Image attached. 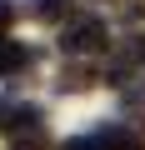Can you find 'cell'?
I'll use <instances>...</instances> for the list:
<instances>
[{
  "label": "cell",
  "mask_w": 145,
  "mask_h": 150,
  "mask_svg": "<svg viewBox=\"0 0 145 150\" xmlns=\"http://www.w3.org/2000/svg\"><path fill=\"white\" fill-rule=\"evenodd\" d=\"M105 45H110V30H105L100 15H70L65 30H60V50H65L70 60H80V55H100Z\"/></svg>",
  "instance_id": "6da1fadb"
},
{
  "label": "cell",
  "mask_w": 145,
  "mask_h": 150,
  "mask_svg": "<svg viewBox=\"0 0 145 150\" xmlns=\"http://www.w3.org/2000/svg\"><path fill=\"white\" fill-rule=\"evenodd\" d=\"M0 125H5L10 140H25V135H45V110L30 105V100H15L0 110Z\"/></svg>",
  "instance_id": "7a4b0ae2"
},
{
  "label": "cell",
  "mask_w": 145,
  "mask_h": 150,
  "mask_svg": "<svg viewBox=\"0 0 145 150\" xmlns=\"http://www.w3.org/2000/svg\"><path fill=\"white\" fill-rule=\"evenodd\" d=\"M35 60H40V50H35V45L0 35V75H5V80H20V75H30V70H35Z\"/></svg>",
  "instance_id": "3957f363"
},
{
  "label": "cell",
  "mask_w": 145,
  "mask_h": 150,
  "mask_svg": "<svg viewBox=\"0 0 145 150\" xmlns=\"http://www.w3.org/2000/svg\"><path fill=\"white\" fill-rule=\"evenodd\" d=\"M95 140L105 145V150H145V140L130 130V125H120V120H110V125H100L95 130Z\"/></svg>",
  "instance_id": "277c9868"
},
{
  "label": "cell",
  "mask_w": 145,
  "mask_h": 150,
  "mask_svg": "<svg viewBox=\"0 0 145 150\" xmlns=\"http://www.w3.org/2000/svg\"><path fill=\"white\" fill-rule=\"evenodd\" d=\"M95 80H100V75H95L90 65H80V60H70V65L60 70V90H65V95H80V90H90Z\"/></svg>",
  "instance_id": "5b68a950"
},
{
  "label": "cell",
  "mask_w": 145,
  "mask_h": 150,
  "mask_svg": "<svg viewBox=\"0 0 145 150\" xmlns=\"http://www.w3.org/2000/svg\"><path fill=\"white\" fill-rule=\"evenodd\" d=\"M70 5H75V0H35L30 15L45 20V25H55V20H70Z\"/></svg>",
  "instance_id": "8992f818"
},
{
  "label": "cell",
  "mask_w": 145,
  "mask_h": 150,
  "mask_svg": "<svg viewBox=\"0 0 145 150\" xmlns=\"http://www.w3.org/2000/svg\"><path fill=\"white\" fill-rule=\"evenodd\" d=\"M60 150H105L95 135H70V140H60Z\"/></svg>",
  "instance_id": "52a82bcc"
},
{
  "label": "cell",
  "mask_w": 145,
  "mask_h": 150,
  "mask_svg": "<svg viewBox=\"0 0 145 150\" xmlns=\"http://www.w3.org/2000/svg\"><path fill=\"white\" fill-rule=\"evenodd\" d=\"M10 150H50L45 135H25V140H10Z\"/></svg>",
  "instance_id": "ba28073f"
},
{
  "label": "cell",
  "mask_w": 145,
  "mask_h": 150,
  "mask_svg": "<svg viewBox=\"0 0 145 150\" xmlns=\"http://www.w3.org/2000/svg\"><path fill=\"white\" fill-rule=\"evenodd\" d=\"M10 25H15V5H5V0H0V35H5Z\"/></svg>",
  "instance_id": "9c48e42d"
},
{
  "label": "cell",
  "mask_w": 145,
  "mask_h": 150,
  "mask_svg": "<svg viewBox=\"0 0 145 150\" xmlns=\"http://www.w3.org/2000/svg\"><path fill=\"white\" fill-rule=\"evenodd\" d=\"M135 50H140V65H145V35H140V40H135Z\"/></svg>",
  "instance_id": "30bf717a"
}]
</instances>
